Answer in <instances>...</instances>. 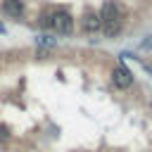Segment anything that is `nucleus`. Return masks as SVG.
<instances>
[{
    "label": "nucleus",
    "instance_id": "nucleus-1",
    "mask_svg": "<svg viewBox=\"0 0 152 152\" xmlns=\"http://www.w3.org/2000/svg\"><path fill=\"white\" fill-rule=\"evenodd\" d=\"M100 31L104 33V38H116L121 33V12L112 0H104V5L100 7Z\"/></svg>",
    "mask_w": 152,
    "mask_h": 152
},
{
    "label": "nucleus",
    "instance_id": "nucleus-2",
    "mask_svg": "<svg viewBox=\"0 0 152 152\" xmlns=\"http://www.w3.org/2000/svg\"><path fill=\"white\" fill-rule=\"evenodd\" d=\"M52 28H55L57 33H62V36L71 33V28H74L71 14H69L66 10H55V12H52Z\"/></svg>",
    "mask_w": 152,
    "mask_h": 152
},
{
    "label": "nucleus",
    "instance_id": "nucleus-3",
    "mask_svg": "<svg viewBox=\"0 0 152 152\" xmlns=\"http://www.w3.org/2000/svg\"><path fill=\"white\" fill-rule=\"evenodd\" d=\"M112 83L116 86V88H131V83H133V74H131V69L128 66H124V64H119V66H114L112 69Z\"/></svg>",
    "mask_w": 152,
    "mask_h": 152
},
{
    "label": "nucleus",
    "instance_id": "nucleus-4",
    "mask_svg": "<svg viewBox=\"0 0 152 152\" xmlns=\"http://www.w3.org/2000/svg\"><path fill=\"white\" fill-rule=\"evenodd\" d=\"M2 12L10 19H21L24 17V2L21 0H2Z\"/></svg>",
    "mask_w": 152,
    "mask_h": 152
},
{
    "label": "nucleus",
    "instance_id": "nucleus-5",
    "mask_svg": "<svg viewBox=\"0 0 152 152\" xmlns=\"http://www.w3.org/2000/svg\"><path fill=\"white\" fill-rule=\"evenodd\" d=\"M83 31H86V33L100 31V14H95L93 10H88V12L83 14Z\"/></svg>",
    "mask_w": 152,
    "mask_h": 152
},
{
    "label": "nucleus",
    "instance_id": "nucleus-6",
    "mask_svg": "<svg viewBox=\"0 0 152 152\" xmlns=\"http://www.w3.org/2000/svg\"><path fill=\"white\" fill-rule=\"evenodd\" d=\"M36 43H38V45H50V48H52V45H55V38H50V36H45V33H43V36H38V38H36Z\"/></svg>",
    "mask_w": 152,
    "mask_h": 152
},
{
    "label": "nucleus",
    "instance_id": "nucleus-7",
    "mask_svg": "<svg viewBox=\"0 0 152 152\" xmlns=\"http://www.w3.org/2000/svg\"><path fill=\"white\" fill-rule=\"evenodd\" d=\"M40 26L43 28H52V14H43L40 17Z\"/></svg>",
    "mask_w": 152,
    "mask_h": 152
},
{
    "label": "nucleus",
    "instance_id": "nucleus-8",
    "mask_svg": "<svg viewBox=\"0 0 152 152\" xmlns=\"http://www.w3.org/2000/svg\"><path fill=\"white\" fill-rule=\"evenodd\" d=\"M5 140H10V131L5 124H0V142H5Z\"/></svg>",
    "mask_w": 152,
    "mask_h": 152
},
{
    "label": "nucleus",
    "instance_id": "nucleus-9",
    "mask_svg": "<svg viewBox=\"0 0 152 152\" xmlns=\"http://www.w3.org/2000/svg\"><path fill=\"white\" fill-rule=\"evenodd\" d=\"M142 48H150V50H152V36H147V40L142 43Z\"/></svg>",
    "mask_w": 152,
    "mask_h": 152
}]
</instances>
